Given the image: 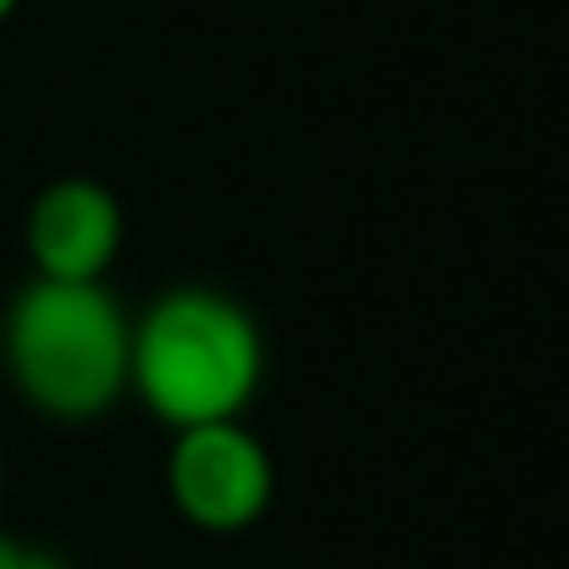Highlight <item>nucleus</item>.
I'll list each match as a JSON object with an SVG mask.
<instances>
[{
    "label": "nucleus",
    "mask_w": 569,
    "mask_h": 569,
    "mask_svg": "<svg viewBox=\"0 0 569 569\" xmlns=\"http://www.w3.org/2000/svg\"><path fill=\"white\" fill-rule=\"evenodd\" d=\"M128 238L122 199L100 178H50L22 216V249L33 277L56 282H106Z\"/></svg>",
    "instance_id": "20e7f679"
},
{
    "label": "nucleus",
    "mask_w": 569,
    "mask_h": 569,
    "mask_svg": "<svg viewBox=\"0 0 569 569\" xmlns=\"http://www.w3.org/2000/svg\"><path fill=\"white\" fill-rule=\"evenodd\" d=\"M167 498L183 526L204 537H243L266 520L277 498V465L266 442L238 420H204L172 431L167 448Z\"/></svg>",
    "instance_id": "7ed1b4c3"
},
{
    "label": "nucleus",
    "mask_w": 569,
    "mask_h": 569,
    "mask_svg": "<svg viewBox=\"0 0 569 569\" xmlns=\"http://www.w3.org/2000/svg\"><path fill=\"white\" fill-rule=\"evenodd\" d=\"M0 569H72V565L56 548H44V542H22V537L0 531Z\"/></svg>",
    "instance_id": "39448f33"
},
{
    "label": "nucleus",
    "mask_w": 569,
    "mask_h": 569,
    "mask_svg": "<svg viewBox=\"0 0 569 569\" xmlns=\"http://www.w3.org/2000/svg\"><path fill=\"white\" fill-rule=\"evenodd\" d=\"M266 377V332L227 288L183 282L133 316L128 392L172 431L238 420Z\"/></svg>",
    "instance_id": "f257e3e1"
},
{
    "label": "nucleus",
    "mask_w": 569,
    "mask_h": 569,
    "mask_svg": "<svg viewBox=\"0 0 569 569\" xmlns=\"http://www.w3.org/2000/svg\"><path fill=\"white\" fill-rule=\"evenodd\" d=\"M0 498H6V453H0Z\"/></svg>",
    "instance_id": "0eeeda50"
},
{
    "label": "nucleus",
    "mask_w": 569,
    "mask_h": 569,
    "mask_svg": "<svg viewBox=\"0 0 569 569\" xmlns=\"http://www.w3.org/2000/svg\"><path fill=\"white\" fill-rule=\"evenodd\" d=\"M133 316L106 282L33 277L0 316V366L11 392L61 426L100 420L128 398Z\"/></svg>",
    "instance_id": "f03ea898"
},
{
    "label": "nucleus",
    "mask_w": 569,
    "mask_h": 569,
    "mask_svg": "<svg viewBox=\"0 0 569 569\" xmlns=\"http://www.w3.org/2000/svg\"><path fill=\"white\" fill-rule=\"evenodd\" d=\"M11 11H17V0H0V22H6V17H11Z\"/></svg>",
    "instance_id": "423d86ee"
}]
</instances>
